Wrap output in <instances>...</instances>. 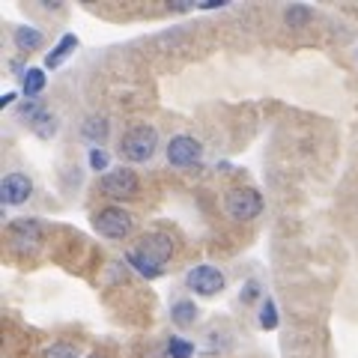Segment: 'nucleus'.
I'll return each instance as SVG.
<instances>
[{"label": "nucleus", "mask_w": 358, "mask_h": 358, "mask_svg": "<svg viewBox=\"0 0 358 358\" xmlns=\"http://www.w3.org/2000/svg\"><path fill=\"white\" fill-rule=\"evenodd\" d=\"M13 42H15L18 51L30 54V51H39L42 48L45 36H42V30H36V27H15L13 30Z\"/></svg>", "instance_id": "f8f14e48"}, {"label": "nucleus", "mask_w": 358, "mask_h": 358, "mask_svg": "<svg viewBox=\"0 0 358 358\" xmlns=\"http://www.w3.org/2000/svg\"><path fill=\"white\" fill-rule=\"evenodd\" d=\"M78 48V36H72V33H66V36L54 45V51L48 54V57H45V66H48V69H57V66L69 57V54Z\"/></svg>", "instance_id": "ddd939ff"}, {"label": "nucleus", "mask_w": 358, "mask_h": 358, "mask_svg": "<svg viewBox=\"0 0 358 358\" xmlns=\"http://www.w3.org/2000/svg\"><path fill=\"white\" fill-rule=\"evenodd\" d=\"M257 320H260V326L263 329H275L278 326V308H275V301L272 299H263V305H260V317H257Z\"/></svg>", "instance_id": "f3484780"}, {"label": "nucleus", "mask_w": 358, "mask_h": 358, "mask_svg": "<svg viewBox=\"0 0 358 358\" xmlns=\"http://www.w3.org/2000/svg\"><path fill=\"white\" fill-rule=\"evenodd\" d=\"M257 296H260V284H257V281H254V278H251V281H248V284H245V287H242V293H239V299H242V301H254Z\"/></svg>", "instance_id": "4be33fe9"}, {"label": "nucleus", "mask_w": 358, "mask_h": 358, "mask_svg": "<svg viewBox=\"0 0 358 358\" xmlns=\"http://www.w3.org/2000/svg\"><path fill=\"white\" fill-rule=\"evenodd\" d=\"M159 152V131L147 122H141V126H131L126 134L120 138V155L131 164H143L150 162L152 155Z\"/></svg>", "instance_id": "f257e3e1"}, {"label": "nucleus", "mask_w": 358, "mask_h": 358, "mask_svg": "<svg viewBox=\"0 0 358 358\" xmlns=\"http://www.w3.org/2000/svg\"><path fill=\"white\" fill-rule=\"evenodd\" d=\"M224 209L233 221H254L263 212V197L254 188H230L224 194Z\"/></svg>", "instance_id": "20e7f679"}, {"label": "nucleus", "mask_w": 358, "mask_h": 358, "mask_svg": "<svg viewBox=\"0 0 358 358\" xmlns=\"http://www.w3.org/2000/svg\"><path fill=\"white\" fill-rule=\"evenodd\" d=\"M185 287L192 289V293L197 296H218L224 287H227V278H224V272L218 266H212V263H200L194 266L192 272L185 275Z\"/></svg>", "instance_id": "39448f33"}, {"label": "nucleus", "mask_w": 358, "mask_h": 358, "mask_svg": "<svg viewBox=\"0 0 358 358\" xmlns=\"http://www.w3.org/2000/svg\"><path fill=\"white\" fill-rule=\"evenodd\" d=\"M164 155L173 167H194L203 159V143L192 138V134H173L164 147Z\"/></svg>", "instance_id": "423d86ee"}, {"label": "nucleus", "mask_w": 358, "mask_h": 358, "mask_svg": "<svg viewBox=\"0 0 358 358\" xmlns=\"http://www.w3.org/2000/svg\"><path fill=\"white\" fill-rule=\"evenodd\" d=\"M87 162H90V167H93V171H108L110 155H108L102 147H93V150H90V155H87Z\"/></svg>", "instance_id": "412c9836"}, {"label": "nucleus", "mask_w": 358, "mask_h": 358, "mask_svg": "<svg viewBox=\"0 0 358 358\" xmlns=\"http://www.w3.org/2000/svg\"><path fill=\"white\" fill-rule=\"evenodd\" d=\"M33 194V179L27 173H6L3 176V185H0V200H3V206H21L27 203Z\"/></svg>", "instance_id": "6e6552de"}, {"label": "nucleus", "mask_w": 358, "mask_h": 358, "mask_svg": "<svg viewBox=\"0 0 358 358\" xmlns=\"http://www.w3.org/2000/svg\"><path fill=\"white\" fill-rule=\"evenodd\" d=\"M15 99H18L15 93H3V96H0V108H9V105L15 102Z\"/></svg>", "instance_id": "5701e85b"}, {"label": "nucleus", "mask_w": 358, "mask_h": 358, "mask_svg": "<svg viewBox=\"0 0 358 358\" xmlns=\"http://www.w3.org/2000/svg\"><path fill=\"white\" fill-rule=\"evenodd\" d=\"M42 358H78V346H72V343H51L48 350L42 352Z\"/></svg>", "instance_id": "aec40b11"}, {"label": "nucleus", "mask_w": 358, "mask_h": 358, "mask_svg": "<svg viewBox=\"0 0 358 358\" xmlns=\"http://www.w3.org/2000/svg\"><path fill=\"white\" fill-rule=\"evenodd\" d=\"M42 110H45V108H42V99H27V102H21V105H18V117H21V120H27V126H30V122L36 120Z\"/></svg>", "instance_id": "6ab92c4d"}, {"label": "nucleus", "mask_w": 358, "mask_h": 358, "mask_svg": "<svg viewBox=\"0 0 358 358\" xmlns=\"http://www.w3.org/2000/svg\"><path fill=\"white\" fill-rule=\"evenodd\" d=\"M167 355L171 358H192L194 355V343H188L182 338H171L167 341Z\"/></svg>", "instance_id": "a211bd4d"}, {"label": "nucleus", "mask_w": 358, "mask_h": 358, "mask_svg": "<svg viewBox=\"0 0 358 358\" xmlns=\"http://www.w3.org/2000/svg\"><path fill=\"white\" fill-rule=\"evenodd\" d=\"M108 134H110V122H108V117L93 114V117H87V120L81 122V138L90 141L93 147H102V143L108 141Z\"/></svg>", "instance_id": "9d476101"}, {"label": "nucleus", "mask_w": 358, "mask_h": 358, "mask_svg": "<svg viewBox=\"0 0 358 358\" xmlns=\"http://www.w3.org/2000/svg\"><path fill=\"white\" fill-rule=\"evenodd\" d=\"M99 192H102L105 197H110V200H131L141 192V179L134 171H129V167L108 171V173L99 176Z\"/></svg>", "instance_id": "7ed1b4c3"}, {"label": "nucleus", "mask_w": 358, "mask_h": 358, "mask_svg": "<svg viewBox=\"0 0 358 358\" xmlns=\"http://www.w3.org/2000/svg\"><path fill=\"white\" fill-rule=\"evenodd\" d=\"M310 21H313V9L310 6L296 3V6H289L287 13H284V24L287 27H308Z\"/></svg>", "instance_id": "dca6fc26"}, {"label": "nucleus", "mask_w": 358, "mask_h": 358, "mask_svg": "<svg viewBox=\"0 0 358 358\" xmlns=\"http://www.w3.org/2000/svg\"><path fill=\"white\" fill-rule=\"evenodd\" d=\"M90 358H102V355H90Z\"/></svg>", "instance_id": "b1692460"}, {"label": "nucleus", "mask_w": 358, "mask_h": 358, "mask_svg": "<svg viewBox=\"0 0 358 358\" xmlns=\"http://www.w3.org/2000/svg\"><path fill=\"white\" fill-rule=\"evenodd\" d=\"M134 251H138L143 260H150L152 266L164 268V263L173 257V239L167 236V233H147V236L141 239V245H134Z\"/></svg>", "instance_id": "0eeeda50"}, {"label": "nucleus", "mask_w": 358, "mask_h": 358, "mask_svg": "<svg viewBox=\"0 0 358 358\" xmlns=\"http://www.w3.org/2000/svg\"><path fill=\"white\" fill-rule=\"evenodd\" d=\"M197 317H200V308L194 305L192 299H179V301L171 305V322L176 329H192L197 322Z\"/></svg>", "instance_id": "9b49d317"}, {"label": "nucleus", "mask_w": 358, "mask_h": 358, "mask_svg": "<svg viewBox=\"0 0 358 358\" xmlns=\"http://www.w3.org/2000/svg\"><path fill=\"white\" fill-rule=\"evenodd\" d=\"M355 57H358V54H355Z\"/></svg>", "instance_id": "393cba45"}, {"label": "nucleus", "mask_w": 358, "mask_h": 358, "mask_svg": "<svg viewBox=\"0 0 358 358\" xmlns=\"http://www.w3.org/2000/svg\"><path fill=\"white\" fill-rule=\"evenodd\" d=\"M93 227H96V233H102L105 239H126L134 230V218H131V212H126L122 206H102L93 215Z\"/></svg>", "instance_id": "f03ea898"}, {"label": "nucleus", "mask_w": 358, "mask_h": 358, "mask_svg": "<svg viewBox=\"0 0 358 358\" xmlns=\"http://www.w3.org/2000/svg\"><path fill=\"white\" fill-rule=\"evenodd\" d=\"M9 239H13L18 248H24V245H36L42 242V224L36 218H15L9 224Z\"/></svg>", "instance_id": "1a4fd4ad"}, {"label": "nucleus", "mask_w": 358, "mask_h": 358, "mask_svg": "<svg viewBox=\"0 0 358 358\" xmlns=\"http://www.w3.org/2000/svg\"><path fill=\"white\" fill-rule=\"evenodd\" d=\"M21 90H24L27 99H36L45 90V72L42 69H27L24 75H21Z\"/></svg>", "instance_id": "2eb2a0df"}, {"label": "nucleus", "mask_w": 358, "mask_h": 358, "mask_svg": "<svg viewBox=\"0 0 358 358\" xmlns=\"http://www.w3.org/2000/svg\"><path fill=\"white\" fill-rule=\"evenodd\" d=\"M30 131L36 134V138H42V141H51L54 134L60 131V120L54 114H48V110H42V114L30 122Z\"/></svg>", "instance_id": "4468645a"}]
</instances>
